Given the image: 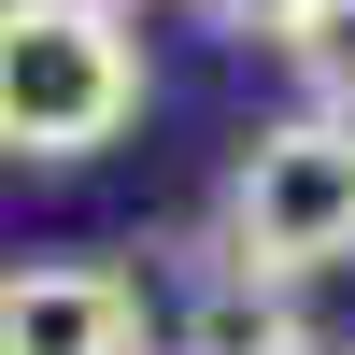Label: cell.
Here are the masks:
<instances>
[{"label":"cell","mask_w":355,"mask_h":355,"mask_svg":"<svg viewBox=\"0 0 355 355\" xmlns=\"http://www.w3.org/2000/svg\"><path fill=\"white\" fill-rule=\"evenodd\" d=\"M142 114V28L114 0H0V157H100Z\"/></svg>","instance_id":"6da1fadb"},{"label":"cell","mask_w":355,"mask_h":355,"mask_svg":"<svg viewBox=\"0 0 355 355\" xmlns=\"http://www.w3.org/2000/svg\"><path fill=\"white\" fill-rule=\"evenodd\" d=\"M214 242L242 256V270H270V284L355 270V128H327V114L256 128L242 171H227V227Z\"/></svg>","instance_id":"7a4b0ae2"},{"label":"cell","mask_w":355,"mask_h":355,"mask_svg":"<svg viewBox=\"0 0 355 355\" xmlns=\"http://www.w3.org/2000/svg\"><path fill=\"white\" fill-rule=\"evenodd\" d=\"M0 355H142V284L114 256H15L0 270Z\"/></svg>","instance_id":"3957f363"},{"label":"cell","mask_w":355,"mask_h":355,"mask_svg":"<svg viewBox=\"0 0 355 355\" xmlns=\"http://www.w3.org/2000/svg\"><path fill=\"white\" fill-rule=\"evenodd\" d=\"M171 355H327L313 341V313H299V284H270V270H242V256H199L185 270V313H171Z\"/></svg>","instance_id":"277c9868"},{"label":"cell","mask_w":355,"mask_h":355,"mask_svg":"<svg viewBox=\"0 0 355 355\" xmlns=\"http://www.w3.org/2000/svg\"><path fill=\"white\" fill-rule=\"evenodd\" d=\"M284 71H299V114L355 128V0H313V28L284 43Z\"/></svg>","instance_id":"5b68a950"},{"label":"cell","mask_w":355,"mask_h":355,"mask_svg":"<svg viewBox=\"0 0 355 355\" xmlns=\"http://www.w3.org/2000/svg\"><path fill=\"white\" fill-rule=\"evenodd\" d=\"M199 28H227V43H299L313 0H199Z\"/></svg>","instance_id":"8992f818"},{"label":"cell","mask_w":355,"mask_h":355,"mask_svg":"<svg viewBox=\"0 0 355 355\" xmlns=\"http://www.w3.org/2000/svg\"><path fill=\"white\" fill-rule=\"evenodd\" d=\"M114 15H128V0H114Z\"/></svg>","instance_id":"52a82bcc"}]
</instances>
